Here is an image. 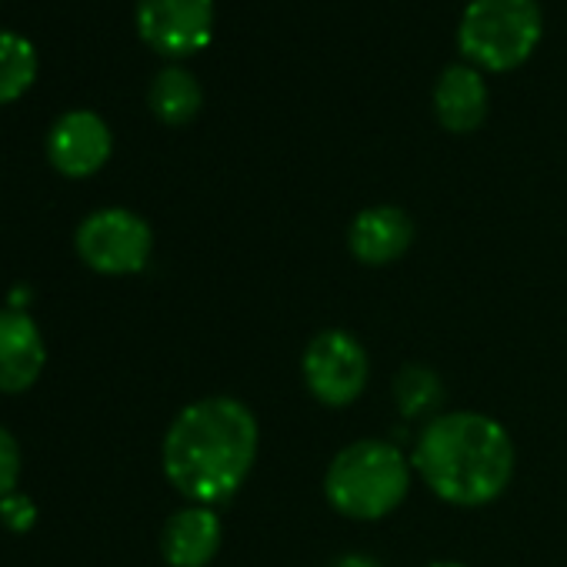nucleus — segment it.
<instances>
[{
  "mask_svg": "<svg viewBox=\"0 0 567 567\" xmlns=\"http://www.w3.org/2000/svg\"><path fill=\"white\" fill-rule=\"evenodd\" d=\"M260 454V424L250 404L207 394L177 411L161 444L167 484L187 504L220 507L240 494Z\"/></svg>",
  "mask_w": 567,
  "mask_h": 567,
  "instance_id": "f257e3e1",
  "label": "nucleus"
},
{
  "mask_svg": "<svg viewBox=\"0 0 567 567\" xmlns=\"http://www.w3.org/2000/svg\"><path fill=\"white\" fill-rule=\"evenodd\" d=\"M0 524L11 534H28L38 524V504L24 491H14L8 497H0Z\"/></svg>",
  "mask_w": 567,
  "mask_h": 567,
  "instance_id": "dca6fc26",
  "label": "nucleus"
},
{
  "mask_svg": "<svg viewBox=\"0 0 567 567\" xmlns=\"http://www.w3.org/2000/svg\"><path fill=\"white\" fill-rule=\"evenodd\" d=\"M141 41L171 61L200 54L214 38V0H137Z\"/></svg>",
  "mask_w": 567,
  "mask_h": 567,
  "instance_id": "0eeeda50",
  "label": "nucleus"
},
{
  "mask_svg": "<svg viewBox=\"0 0 567 567\" xmlns=\"http://www.w3.org/2000/svg\"><path fill=\"white\" fill-rule=\"evenodd\" d=\"M224 544L217 507L184 504L161 527V557L167 567H210Z\"/></svg>",
  "mask_w": 567,
  "mask_h": 567,
  "instance_id": "9b49d317",
  "label": "nucleus"
},
{
  "mask_svg": "<svg viewBox=\"0 0 567 567\" xmlns=\"http://www.w3.org/2000/svg\"><path fill=\"white\" fill-rule=\"evenodd\" d=\"M38 81V51L24 34L0 31V107L21 101Z\"/></svg>",
  "mask_w": 567,
  "mask_h": 567,
  "instance_id": "2eb2a0df",
  "label": "nucleus"
},
{
  "mask_svg": "<svg viewBox=\"0 0 567 567\" xmlns=\"http://www.w3.org/2000/svg\"><path fill=\"white\" fill-rule=\"evenodd\" d=\"M414 217L398 204H371L348 224V250L364 267H391L414 247Z\"/></svg>",
  "mask_w": 567,
  "mask_h": 567,
  "instance_id": "1a4fd4ad",
  "label": "nucleus"
},
{
  "mask_svg": "<svg viewBox=\"0 0 567 567\" xmlns=\"http://www.w3.org/2000/svg\"><path fill=\"white\" fill-rule=\"evenodd\" d=\"M411 454L388 437H358L344 444L324 467V501L334 514L378 524L391 517L414 484Z\"/></svg>",
  "mask_w": 567,
  "mask_h": 567,
  "instance_id": "7ed1b4c3",
  "label": "nucleus"
},
{
  "mask_svg": "<svg viewBox=\"0 0 567 567\" xmlns=\"http://www.w3.org/2000/svg\"><path fill=\"white\" fill-rule=\"evenodd\" d=\"M328 567H384L374 554H364V550H348L341 557H334Z\"/></svg>",
  "mask_w": 567,
  "mask_h": 567,
  "instance_id": "a211bd4d",
  "label": "nucleus"
},
{
  "mask_svg": "<svg viewBox=\"0 0 567 567\" xmlns=\"http://www.w3.org/2000/svg\"><path fill=\"white\" fill-rule=\"evenodd\" d=\"M540 34L537 0H471L457 24V48L471 68L504 74L534 54Z\"/></svg>",
  "mask_w": 567,
  "mask_h": 567,
  "instance_id": "20e7f679",
  "label": "nucleus"
},
{
  "mask_svg": "<svg viewBox=\"0 0 567 567\" xmlns=\"http://www.w3.org/2000/svg\"><path fill=\"white\" fill-rule=\"evenodd\" d=\"M411 454L414 477L447 507L477 511L504 497L517 471L511 431L471 408L444 411L421 424Z\"/></svg>",
  "mask_w": 567,
  "mask_h": 567,
  "instance_id": "f03ea898",
  "label": "nucleus"
},
{
  "mask_svg": "<svg viewBox=\"0 0 567 567\" xmlns=\"http://www.w3.org/2000/svg\"><path fill=\"white\" fill-rule=\"evenodd\" d=\"M48 364L41 328L24 308H0V394H24Z\"/></svg>",
  "mask_w": 567,
  "mask_h": 567,
  "instance_id": "9d476101",
  "label": "nucleus"
},
{
  "mask_svg": "<svg viewBox=\"0 0 567 567\" xmlns=\"http://www.w3.org/2000/svg\"><path fill=\"white\" fill-rule=\"evenodd\" d=\"M424 567H467V564H461V560H431Z\"/></svg>",
  "mask_w": 567,
  "mask_h": 567,
  "instance_id": "6ab92c4d",
  "label": "nucleus"
},
{
  "mask_svg": "<svg viewBox=\"0 0 567 567\" xmlns=\"http://www.w3.org/2000/svg\"><path fill=\"white\" fill-rule=\"evenodd\" d=\"M301 381L321 408L344 411L371 384V354L348 328H324L301 351Z\"/></svg>",
  "mask_w": 567,
  "mask_h": 567,
  "instance_id": "39448f33",
  "label": "nucleus"
},
{
  "mask_svg": "<svg viewBox=\"0 0 567 567\" xmlns=\"http://www.w3.org/2000/svg\"><path fill=\"white\" fill-rule=\"evenodd\" d=\"M21 444L18 437L0 424V497H8L18 491V481H21Z\"/></svg>",
  "mask_w": 567,
  "mask_h": 567,
  "instance_id": "f3484780",
  "label": "nucleus"
},
{
  "mask_svg": "<svg viewBox=\"0 0 567 567\" xmlns=\"http://www.w3.org/2000/svg\"><path fill=\"white\" fill-rule=\"evenodd\" d=\"M48 161L61 177L84 181L94 177L114 154V134L107 121L94 111H68L61 114L44 141Z\"/></svg>",
  "mask_w": 567,
  "mask_h": 567,
  "instance_id": "6e6552de",
  "label": "nucleus"
},
{
  "mask_svg": "<svg viewBox=\"0 0 567 567\" xmlns=\"http://www.w3.org/2000/svg\"><path fill=\"white\" fill-rule=\"evenodd\" d=\"M147 107L151 114L167 124V127H184L190 124L200 107H204V91H200V81L181 68V64H171L164 71L154 74L151 87H147Z\"/></svg>",
  "mask_w": 567,
  "mask_h": 567,
  "instance_id": "ddd939ff",
  "label": "nucleus"
},
{
  "mask_svg": "<svg viewBox=\"0 0 567 567\" xmlns=\"http://www.w3.org/2000/svg\"><path fill=\"white\" fill-rule=\"evenodd\" d=\"M434 117L451 134H474L487 121V84L471 64H451L434 84Z\"/></svg>",
  "mask_w": 567,
  "mask_h": 567,
  "instance_id": "f8f14e48",
  "label": "nucleus"
},
{
  "mask_svg": "<svg viewBox=\"0 0 567 567\" xmlns=\"http://www.w3.org/2000/svg\"><path fill=\"white\" fill-rule=\"evenodd\" d=\"M78 257L101 277H131L141 274L154 257L151 224L127 207L91 210L74 234Z\"/></svg>",
  "mask_w": 567,
  "mask_h": 567,
  "instance_id": "423d86ee",
  "label": "nucleus"
},
{
  "mask_svg": "<svg viewBox=\"0 0 567 567\" xmlns=\"http://www.w3.org/2000/svg\"><path fill=\"white\" fill-rule=\"evenodd\" d=\"M391 394H394V404H398V414L404 421H434L437 414H444L447 408V388L441 381V374L427 364H404L398 374H394V384H391Z\"/></svg>",
  "mask_w": 567,
  "mask_h": 567,
  "instance_id": "4468645a",
  "label": "nucleus"
}]
</instances>
